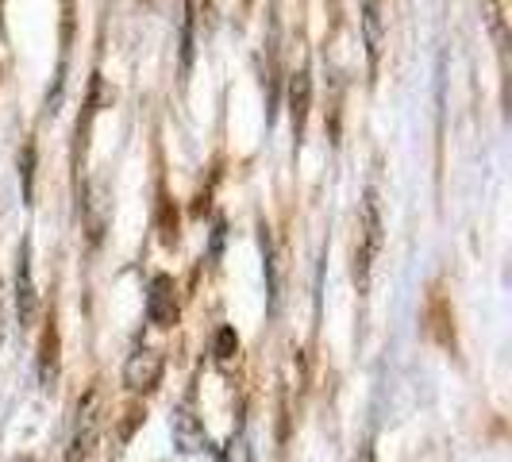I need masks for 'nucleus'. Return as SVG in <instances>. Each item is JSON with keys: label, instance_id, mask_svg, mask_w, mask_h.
Wrapping results in <instances>:
<instances>
[{"label": "nucleus", "instance_id": "nucleus-1", "mask_svg": "<svg viewBox=\"0 0 512 462\" xmlns=\"http://www.w3.org/2000/svg\"><path fill=\"white\" fill-rule=\"evenodd\" d=\"M158 378H162V355L151 351V347L135 351V355L128 359V366H124V382H128V389H135V393L154 389Z\"/></svg>", "mask_w": 512, "mask_h": 462}, {"label": "nucleus", "instance_id": "nucleus-2", "mask_svg": "<svg viewBox=\"0 0 512 462\" xmlns=\"http://www.w3.org/2000/svg\"><path fill=\"white\" fill-rule=\"evenodd\" d=\"M147 316L154 324H174L178 320V301H174V278L170 274H158L151 282V293H147Z\"/></svg>", "mask_w": 512, "mask_h": 462}, {"label": "nucleus", "instance_id": "nucleus-3", "mask_svg": "<svg viewBox=\"0 0 512 462\" xmlns=\"http://www.w3.org/2000/svg\"><path fill=\"white\" fill-rule=\"evenodd\" d=\"M174 439H178V447L185 451V455H193V451L205 447V428H201V420L193 416L189 405L174 412Z\"/></svg>", "mask_w": 512, "mask_h": 462}, {"label": "nucleus", "instance_id": "nucleus-4", "mask_svg": "<svg viewBox=\"0 0 512 462\" xmlns=\"http://www.w3.org/2000/svg\"><path fill=\"white\" fill-rule=\"evenodd\" d=\"M16 312H20V324H31L35 316V289H31V266H27V247L16 266Z\"/></svg>", "mask_w": 512, "mask_h": 462}, {"label": "nucleus", "instance_id": "nucleus-5", "mask_svg": "<svg viewBox=\"0 0 512 462\" xmlns=\"http://www.w3.org/2000/svg\"><path fill=\"white\" fill-rule=\"evenodd\" d=\"M378 243H382V224H378V205H374V197H366V251L359 255L355 262V274L366 278V266H370V255L378 251Z\"/></svg>", "mask_w": 512, "mask_h": 462}, {"label": "nucleus", "instance_id": "nucleus-6", "mask_svg": "<svg viewBox=\"0 0 512 462\" xmlns=\"http://www.w3.org/2000/svg\"><path fill=\"white\" fill-rule=\"evenodd\" d=\"M362 24H366L370 54L378 58V51H382V4L378 0H362Z\"/></svg>", "mask_w": 512, "mask_h": 462}, {"label": "nucleus", "instance_id": "nucleus-7", "mask_svg": "<svg viewBox=\"0 0 512 462\" xmlns=\"http://www.w3.org/2000/svg\"><path fill=\"white\" fill-rule=\"evenodd\" d=\"M293 128H297V135H301V128H305V112H308V74L301 70V74L293 77Z\"/></svg>", "mask_w": 512, "mask_h": 462}, {"label": "nucleus", "instance_id": "nucleus-8", "mask_svg": "<svg viewBox=\"0 0 512 462\" xmlns=\"http://www.w3.org/2000/svg\"><path fill=\"white\" fill-rule=\"evenodd\" d=\"M235 351H239V339H235L231 328H224V332L216 335V355H220V359H231Z\"/></svg>", "mask_w": 512, "mask_h": 462}, {"label": "nucleus", "instance_id": "nucleus-9", "mask_svg": "<svg viewBox=\"0 0 512 462\" xmlns=\"http://www.w3.org/2000/svg\"><path fill=\"white\" fill-rule=\"evenodd\" d=\"M359 462H374V455H370V451H362V459Z\"/></svg>", "mask_w": 512, "mask_h": 462}]
</instances>
